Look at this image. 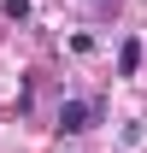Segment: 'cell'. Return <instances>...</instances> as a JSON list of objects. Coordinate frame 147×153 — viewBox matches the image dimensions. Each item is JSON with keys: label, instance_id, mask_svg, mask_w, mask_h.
Instances as JSON below:
<instances>
[{"label": "cell", "instance_id": "obj_3", "mask_svg": "<svg viewBox=\"0 0 147 153\" xmlns=\"http://www.w3.org/2000/svg\"><path fill=\"white\" fill-rule=\"evenodd\" d=\"M0 6H6V18H12V24H24V18H30V0H0Z\"/></svg>", "mask_w": 147, "mask_h": 153}, {"label": "cell", "instance_id": "obj_1", "mask_svg": "<svg viewBox=\"0 0 147 153\" xmlns=\"http://www.w3.org/2000/svg\"><path fill=\"white\" fill-rule=\"evenodd\" d=\"M94 118H100V100H65V106H59V130H65V135H82Z\"/></svg>", "mask_w": 147, "mask_h": 153}, {"label": "cell", "instance_id": "obj_2", "mask_svg": "<svg viewBox=\"0 0 147 153\" xmlns=\"http://www.w3.org/2000/svg\"><path fill=\"white\" fill-rule=\"evenodd\" d=\"M118 71H124V76L141 71V41H124V47H118Z\"/></svg>", "mask_w": 147, "mask_h": 153}]
</instances>
